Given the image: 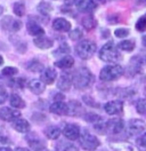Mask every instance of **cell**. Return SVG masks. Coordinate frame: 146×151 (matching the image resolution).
I'll list each match as a JSON object with an SVG mask.
<instances>
[{
    "instance_id": "obj_1",
    "label": "cell",
    "mask_w": 146,
    "mask_h": 151,
    "mask_svg": "<svg viewBox=\"0 0 146 151\" xmlns=\"http://www.w3.org/2000/svg\"><path fill=\"white\" fill-rule=\"evenodd\" d=\"M72 83L78 89H86L94 83V75L87 68H80L72 75Z\"/></svg>"
},
{
    "instance_id": "obj_2",
    "label": "cell",
    "mask_w": 146,
    "mask_h": 151,
    "mask_svg": "<svg viewBox=\"0 0 146 151\" xmlns=\"http://www.w3.org/2000/svg\"><path fill=\"white\" fill-rule=\"evenodd\" d=\"M98 56L103 62L117 64V62L121 58V54L119 53L118 46L113 41H109L100 48Z\"/></svg>"
},
{
    "instance_id": "obj_3",
    "label": "cell",
    "mask_w": 146,
    "mask_h": 151,
    "mask_svg": "<svg viewBox=\"0 0 146 151\" xmlns=\"http://www.w3.org/2000/svg\"><path fill=\"white\" fill-rule=\"evenodd\" d=\"M125 70L119 64H110V65L104 66L100 70L99 78L103 81H113L119 79L121 76L123 75Z\"/></svg>"
},
{
    "instance_id": "obj_4",
    "label": "cell",
    "mask_w": 146,
    "mask_h": 151,
    "mask_svg": "<svg viewBox=\"0 0 146 151\" xmlns=\"http://www.w3.org/2000/svg\"><path fill=\"white\" fill-rule=\"evenodd\" d=\"M97 46L91 40H81L75 46V53L82 60H89L92 55L96 53Z\"/></svg>"
},
{
    "instance_id": "obj_5",
    "label": "cell",
    "mask_w": 146,
    "mask_h": 151,
    "mask_svg": "<svg viewBox=\"0 0 146 151\" xmlns=\"http://www.w3.org/2000/svg\"><path fill=\"white\" fill-rule=\"evenodd\" d=\"M79 141H80V144H81L82 149L87 151H91L95 150L99 147L100 142L98 141V139L92 135L90 133H88L87 131H83L80 134V137H79Z\"/></svg>"
},
{
    "instance_id": "obj_6",
    "label": "cell",
    "mask_w": 146,
    "mask_h": 151,
    "mask_svg": "<svg viewBox=\"0 0 146 151\" xmlns=\"http://www.w3.org/2000/svg\"><path fill=\"white\" fill-rule=\"evenodd\" d=\"M0 25L1 29L4 31H7V32H11V33H15L18 32L21 29H22V22L17 19H14L13 16L10 15H6L4 16L1 21H0Z\"/></svg>"
},
{
    "instance_id": "obj_7",
    "label": "cell",
    "mask_w": 146,
    "mask_h": 151,
    "mask_svg": "<svg viewBox=\"0 0 146 151\" xmlns=\"http://www.w3.org/2000/svg\"><path fill=\"white\" fill-rule=\"evenodd\" d=\"M146 129V124L142 119H131L127 126V132L131 136L139 135Z\"/></svg>"
},
{
    "instance_id": "obj_8",
    "label": "cell",
    "mask_w": 146,
    "mask_h": 151,
    "mask_svg": "<svg viewBox=\"0 0 146 151\" xmlns=\"http://www.w3.org/2000/svg\"><path fill=\"white\" fill-rule=\"evenodd\" d=\"M63 134L67 140L75 141V140H79L80 134H81V129L75 124H66L63 129Z\"/></svg>"
},
{
    "instance_id": "obj_9",
    "label": "cell",
    "mask_w": 146,
    "mask_h": 151,
    "mask_svg": "<svg viewBox=\"0 0 146 151\" xmlns=\"http://www.w3.org/2000/svg\"><path fill=\"white\" fill-rule=\"evenodd\" d=\"M21 117V112L18 110H15L13 108L4 106L0 109V119L4 122H14Z\"/></svg>"
},
{
    "instance_id": "obj_10",
    "label": "cell",
    "mask_w": 146,
    "mask_h": 151,
    "mask_svg": "<svg viewBox=\"0 0 146 151\" xmlns=\"http://www.w3.org/2000/svg\"><path fill=\"white\" fill-rule=\"evenodd\" d=\"M104 110H105V112L111 116L120 114L123 111V103H122V101H119V100L110 101L104 105Z\"/></svg>"
},
{
    "instance_id": "obj_11",
    "label": "cell",
    "mask_w": 146,
    "mask_h": 151,
    "mask_svg": "<svg viewBox=\"0 0 146 151\" xmlns=\"http://www.w3.org/2000/svg\"><path fill=\"white\" fill-rule=\"evenodd\" d=\"M106 125V131L112 134H119L123 131L125 128V123L122 119L120 118H113V119H110L107 123H105Z\"/></svg>"
},
{
    "instance_id": "obj_12",
    "label": "cell",
    "mask_w": 146,
    "mask_h": 151,
    "mask_svg": "<svg viewBox=\"0 0 146 151\" xmlns=\"http://www.w3.org/2000/svg\"><path fill=\"white\" fill-rule=\"evenodd\" d=\"M26 30L27 33L30 36H33V37H40V36H45V30L44 28L36 22L34 19H29L26 24Z\"/></svg>"
},
{
    "instance_id": "obj_13",
    "label": "cell",
    "mask_w": 146,
    "mask_h": 151,
    "mask_svg": "<svg viewBox=\"0 0 146 151\" xmlns=\"http://www.w3.org/2000/svg\"><path fill=\"white\" fill-rule=\"evenodd\" d=\"M57 78V72L53 68H46L44 71L41 72L40 76V80L45 84V85H52Z\"/></svg>"
},
{
    "instance_id": "obj_14",
    "label": "cell",
    "mask_w": 146,
    "mask_h": 151,
    "mask_svg": "<svg viewBox=\"0 0 146 151\" xmlns=\"http://www.w3.org/2000/svg\"><path fill=\"white\" fill-rule=\"evenodd\" d=\"M53 29L57 32H70L71 23L64 17H57L53 22Z\"/></svg>"
},
{
    "instance_id": "obj_15",
    "label": "cell",
    "mask_w": 146,
    "mask_h": 151,
    "mask_svg": "<svg viewBox=\"0 0 146 151\" xmlns=\"http://www.w3.org/2000/svg\"><path fill=\"white\" fill-rule=\"evenodd\" d=\"M77 7L81 13H91L97 8V2L95 0H79Z\"/></svg>"
},
{
    "instance_id": "obj_16",
    "label": "cell",
    "mask_w": 146,
    "mask_h": 151,
    "mask_svg": "<svg viewBox=\"0 0 146 151\" xmlns=\"http://www.w3.org/2000/svg\"><path fill=\"white\" fill-rule=\"evenodd\" d=\"M49 110L52 113H55V114H67L69 113V105L63 102V101H56L54 103L50 104L49 106Z\"/></svg>"
},
{
    "instance_id": "obj_17",
    "label": "cell",
    "mask_w": 146,
    "mask_h": 151,
    "mask_svg": "<svg viewBox=\"0 0 146 151\" xmlns=\"http://www.w3.org/2000/svg\"><path fill=\"white\" fill-rule=\"evenodd\" d=\"M33 44L40 49H49L50 47H53L54 41L52 38L47 37V36H40L33 39Z\"/></svg>"
},
{
    "instance_id": "obj_18",
    "label": "cell",
    "mask_w": 146,
    "mask_h": 151,
    "mask_svg": "<svg viewBox=\"0 0 146 151\" xmlns=\"http://www.w3.org/2000/svg\"><path fill=\"white\" fill-rule=\"evenodd\" d=\"M72 75H69V73H64L59 77L58 81H57V87L63 91V92H66L71 88L72 86Z\"/></svg>"
},
{
    "instance_id": "obj_19",
    "label": "cell",
    "mask_w": 146,
    "mask_h": 151,
    "mask_svg": "<svg viewBox=\"0 0 146 151\" xmlns=\"http://www.w3.org/2000/svg\"><path fill=\"white\" fill-rule=\"evenodd\" d=\"M142 64H143V62H142V58L140 57L139 56L132 57L130 60L129 66H128V71H129L130 76H135L137 73H139L140 70H142Z\"/></svg>"
},
{
    "instance_id": "obj_20",
    "label": "cell",
    "mask_w": 146,
    "mask_h": 151,
    "mask_svg": "<svg viewBox=\"0 0 146 151\" xmlns=\"http://www.w3.org/2000/svg\"><path fill=\"white\" fill-rule=\"evenodd\" d=\"M27 87H29V89H30L33 94H36V95L44 93L46 89V85L41 80H39V79H32L31 81H29Z\"/></svg>"
},
{
    "instance_id": "obj_21",
    "label": "cell",
    "mask_w": 146,
    "mask_h": 151,
    "mask_svg": "<svg viewBox=\"0 0 146 151\" xmlns=\"http://www.w3.org/2000/svg\"><path fill=\"white\" fill-rule=\"evenodd\" d=\"M11 126L18 133H27L30 131V123L23 118H18L16 120H14L11 123Z\"/></svg>"
},
{
    "instance_id": "obj_22",
    "label": "cell",
    "mask_w": 146,
    "mask_h": 151,
    "mask_svg": "<svg viewBox=\"0 0 146 151\" xmlns=\"http://www.w3.org/2000/svg\"><path fill=\"white\" fill-rule=\"evenodd\" d=\"M55 66L59 68V69H64V70H67V69H71L74 65V58L70 55H66V56L61 57L59 60H57L54 63Z\"/></svg>"
},
{
    "instance_id": "obj_23",
    "label": "cell",
    "mask_w": 146,
    "mask_h": 151,
    "mask_svg": "<svg viewBox=\"0 0 146 151\" xmlns=\"http://www.w3.org/2000/svg\"><path fill=\"white\" fill-rule=\"evenodd\" d=\"M67 105H69V113L67 114H70V116L78 117V116H81L82 112L84 111L82 108V104L79 101H70Z\"/></svg>"
},
{
    "instance_id": "obj_24",
    "label": "cell",
    "mask_w": 146,
    "mask_h": 151,
    "mask_svg": "<svg viewBox=\"0 0 146 151\" xmlns=\"http://www.w3.org/2000/svg\"><path fill=\"white\" fill-rule=\"evenodd\" d=\"M81 24L86 30L90 31V30H94V29L97 27V19H95L94 15L88 14V15H86L84 17H82Z\"/></svg>"
},
{
    "instance_id": "obj_25",
    "label": "cell",
    "mask_w": 146,
    "mask_h": 151,
    "mask_svg": "<svg viewBox=\"0 0 146 151\" xmlns=\"http://www.w3.org/2000/svg\"><path fill=\"white\" fill-rule=\"evenodd\" d=\"M111 147L115 151H139L136 147L127 142H118V143H111Z\"/></svg>"
},
{
    "instance_id": "obj_26",
    "label": "cell",
    "mask_w": 146,
    "mask_h": 151,
    "mask_svg": "<svg viewBox=\"0 0 146 151\" xmlns=\"http://www.w3.org/2000/svg\"><path fill=\"white\" fill-rule=\"evenodd\" d=\"M25 68H26L29 71H31V72H42L44 71V64L40 62V61H38V60H31V61H29L26 64H25Z\"/></svg>"
},
{
    "instance_id": "obj_27",
    "label": "cell",
    "mask_w": 146,
    "mask_h": 151,
    "mask_svg": "<svg viewBox=\"0 0 146 151\" xmlns=\"http://www.w3.org/2000/svg\"><path fill=\"white\" fill-rule=\"evenodd\" d=\"M9 103L14 109H23V108H25L24 100L17 94H11L9 96Z\"/></svg>"
},
{
    "instance_id": "obj_28",
    "label": "cell",
    "mask_w": 146,
    "mask_h": 151,
    "mask_svg": "<svg viewBox=\"0 0 146 151\" xmlns=\"http://www.w3.org/2000/svg\"><path fill=\"white\" fill-rule=\"evenodd\" d=\"M10 40L11 42L14 44V46L16 48V50L19 52V53H25L27 49V45L25 41H23L19 37H16V36H10Z\"/></svg>"
},
{
    "instance_id": "obj_29",
    "label": "cell",
    "mask_w": 146,
    "mask_h": 151,
    "mask_svg": "<svg viewBox=\"0 0 146 151\" xmlns=\"http://www.w3.org/2000/svg\"><path fill=\"white\" fill-rule=\"evenodd\" d=\"M55 151H78V148L71 142L61 141L56 144Z\"/></svg>"
},
{
    "instance_id": "obj_30",
    "label": "cell",
    "mask_w": 146,
    "mask_h": 151,
    "mask_svg": "<svg viewBox=\"0 0 146 151\" xmlns=\"http://www.w3.org/2000/svg\"><path fill=\"white\" fill-rule=\"evenodd\" d=\"M36 9H38V12H39L41 15L48 16V15L52 13V10H53V5H52L50 2H48V1H41V2L36 6Z\"/></svg>"
},
{
    "instance_id": "obj_31",
    "label": "cell",
    "mask_w": 146,
    "mask_h": 151,
    "mask_svg": "<svg viewBox=\"0 0 146 151\" xmlns=\"http://www.w3.org/2000/svg\"><path fill=\"white\" fill-rule=\"evenodd\" d=\"M45 135L50 140H57L61 135V129L57 126H49L45 129Z\"/></svg>"
},
{
    "instance_id": "obj_32",
    "label": "cell",
    "mask_w": 146,
    "mask_h": 151,
    "mask_svg": "<svg viewBox=\"0 0 146 151\" xmlns=\"http://www.w3.org/2000/svg\"><path fill=\"white\" fill-rule=\"evenodd\" d=\"M136 47V44L134 40L131 39H128V40H122L121 42H119L118 48L120 50H123V52H132Z\"/></svg>"
},
{
    "instance_id": "obj_33",
    "label": "cell",
    "mask_w": 146,
    "mask_h": 151,
    "mask_svg": "<svg viewBox=\"0 0 146 151\" xmlns=\"http://www.w3.org/2000/svg\"><path fill=\"white\" fill-rule=\"evenodd\" d=\"M13 12H14V14L16 16L22 17L25 14V4L23 1H16L13 5Z\"/></svg>"
},
{
    "instance_id": "obj_34",
    "label": "cell",
    "mask_w": 146,
    "mask_h": 151,
    "mask_svg": "<svg viewBox=\"0 0 146 151\" xmlns=\"http://www.w3.org/2000/svg\"><path fill=\"white\" fill-rule=\"evenodd\" d=\"M71 52V48H70V46L66 44V42H63V44H61L59 45V47L57 48L56 50H55L54 55H61V56H66V55H69V53Z\"/></svg>"
},
{
    "instance_id": "obj_35",
    "label": "cell",
    "mask_w": 146,
    "mask_h": 151,
    "mask_svg": "<svg viewBox=\"0 0 146 151\" xmlns=\"http://www.w3.org/2000/svg\"><path fill=\"white\" fill-rule=\"evenodd\" d=\"M29 144L30 147L36 151H42L45 150V144L40 141L39 139H29Z\"/></svg>"
},
{
    "instance_id": "obj_36",
    "label": "cell",
    "mask_w": 146,
    "mask_h": 151,
    "mask_svg": "<svg viewBox=\"0 0 146 151\" xmlns=\"http://www.w3.org/2000/svg\"><path fill=\"white\" fill-rule=\"evenodd\" d=\"M84 119H86L88 123L92 124L94 126L103 122V118H102L100 116H98V114H96V113H87V114L84 116Z\"/></svg>"
},
{
    "instance_id": "obj_37",
    "label": "cell",
    "mask_w": 146,
    "mask_h": 151,
    "mask_svg": "<svg viewBox=\"0 0 146 151\" xmlns=\"http://www.w3.org/2000/svg\"><path fill=\"white\" fill-rule=\"evenodd\" d=\"M18 73V69L15 66H5L1 70V75L4 77H14Z\"/></svg>"
},
{
    "instance_id": "obj_38",
    "label": "cell",
    "mask_w": 146,
    "mask_h": 151,
    "mask_svg": "<svg viewBox=\"0 0 146 151\" xmlns=\"http://www.w3.org/2000/svg\"><path fill=\"white\" fill-rule=\"evenodd\" d=\"M136 110L139 114L146 116V99H139L136 102Z\"/></svg>"
},
{
    "instance_id": "obj_39",
    "label": "cell",
    "mask_w": 146,
    "mask_h": 151,
    "mask_svg": "<svg viewBox=\"0 0 146 151\" xmlns=\"http://www.w3.org/2000/svg\"><path fill=\"white\" fill-rule=\"evenodd\" d=\"M69 37L71 40H79V39H81L83 37V33H82V30L79 28H75L71 30L70 32H69Z\"/></svg>"
},
{
    "instance_id": "obj_40",
    "label": "cell",
    "mask_w": 146,
    "mask_h": 151,
    "mask_svg": "<svg viewBox=\"0 0 146 151\" xmlns=\"http://www.w3.org/2000/svg\"><path fill=\"white\" fill-rule=\"evenodd\" d=\"M135 28H136V30L137 31H139V32H144V31H146V17L145 16L139 17V19H137Z\"/></svg>"
},
{
    "instance_id": "obj_41",
    "label": "cell",
    "mask_w": 146,
    "mask_h": 151,
    "mask_svg": "<svg viewBox=\"0 0 146 151\" xmlns=\"http://www.w3.org/2000/svg\"><path fill=\"white\" fill-rule=\"evenodd\" d=\"M129 33H130V31L127 28H119L114 31V36L117 38H126Z\"/></svg>"
},
{
    "instance_id": "obj_42",
    "label": "cell",
    "mask_w": 146,
    "mask_h": 151,
    "mask_svg": "<svg viewBox=\"0 0 146 151\" xmlns=\"http://www.w3.org/2000/svg\"><path fill=\"white\" fill-rule=\"evenodd\" d=\"M8 99V93L5 88L0 87V104H4Z\"/></svg>"
},
{
    "instance_id": "obj_43",
    "label": "cell",
    "mask_w": 146,
    "mask_h": 151,
    "mask_svg": "<svg viewBox=\"0 0 146 151\" xmlns=\"http://www.w3.org/2000/svg\"><path fill=\"white\" fill-rule=\"evenodd\" d=\"M83 101L88 104V105H91V106H95V108H98L99 106L98 104L94 101V99H90L89 96H83Z\"/></svg>"
},
{
    "instance_id": "obj_44",
    "label": "cell",
    "mask_w": 146,
    "mask_h": 151,
    "mask_svg": "<svg viewBox=\"0 0 146 151\" xmlns=\"http://www.w3.org/2000/svg\"><path fill=\"white\" fill-rule=\"evenodd\" d=\"M138 143H139V145H142V147H145L146 148V132L139 137V140H138Z\"/></svg>"
},
{
    "instance_id": "obj_45",
    "label": "cell",
    "mask_w": 146,
    "mask_h": 151,
    "mask_svg": "<svg viewBox=\"0 0 146 151\" xmlns=\"http://www.w3.org/2000/svg\"><path fill=\"white\" fill-rule=\"evenodd\" d=\"M78 1L79 0H64V2H65L66 6H73L74 4H78Z\"/></svg>"
},
{
    "instance_id": "obj_46",
    "label": "cell",
    "mask_w": 146,
    "mask_h": 151,
    "mask_svg": "<svg viewBox=\"0 0 146 151\" xmlns=\"http://www.w3.org/2000/svg\"><path fill=\"white\" fill-rule=\"evenodd\" d=\"M54 100H55V102H56V101H63L64 95L63 94H56L54 96Z\"/></svg>"
},
{
    "instance_id": "obj_47",
    "label": "cell",
    "mask_w": 146,
    "mask_h": 151,
    "mask_svg": "<svg viewBox=\"0 0 146 151\" xmlns=\"http://www.w3.org/2000/svg\"><path fill=\"white\" fill-rule=\"evenodd\" d=\"M0 151H13L10 148H8V147H1L0 148Z\"/></svg>"
},
{
    "instance_id": "obj_48",
    "label": "cell",
    "mask_w": 146,
    "mask_h": 151,
    "mask_svg": "<svg viewBox=\"0 0 146 151\" xmlns=\"http://www.w3.org/2000/svg\"><path fill=\"white\" fill-rule=\"evenodd\" d=\"M142 42H143V45H144V47H146V36L142 38Z\"/></svg>"
},
{
    "instance_id": "obj_49",
    "label": "cell",
    "mask_w": 146,
    "mask_h": 151,
    "mask_svg": "<svg viewBox=\"0 0 146 151\" xmlns=\"http://www.w3.org/2000/svg\"><path fill=\"white\" fill-rule=\"evenodd\" d=\"M16 151H30L29 149H26V148H17L16 149Z\"/></svg>"
},
{
    "instance_id": "obj_50",
    "label": "cell",
    "mask_w": 146,
    "mask_h": 151,
    "mask_svg": "<svg viewBox=\"0 0 146 151\" xmlns=\"http://www.w3.org/2000/svg\"><path fill=\"white\" fill-rule=\"evenodd\" d=\"M4 10H5V8H4L2 6H0V16H1L2 14H4Z\"/></svg>"
},
{
    "instance_id": "obj_51",
    "label": "cell",
    "mask_w": 146,
    "mask_h": 151,
    "mask_svg": "<svg viewBox=\"0 0 146 151\" xmlns=\"http://www.w3.org/2000/svg\"><path fill=\"white\" fill-rule=\"evenodd\" d=\"M4 64V58H2V56L0 55V65H2Z\"/></svg>"
},
{
    "instance_id": "obj_52",
    "label": "cell",
    "mask_w": 146,
    "mask_h": 151,
    "mask_svg": "<svg viewBox=\"0 0 146 151\" xmlns=\"http://www.w3.org/2000/svg\"><path fill=\"white\" fill-rule=\"evenodd\" d=\"M97 1H99L100 4H106V2L109 1V0H97Z\"/></svg>"
},
{
    "instance_id": "obj_53",
    "label": "cell",
    "mask_w": 146,
    "mask_h": 151,
    "mask_svg": "<svg viewBox=\"0 0 146 151\" xmlns=\"http://www.w3.org/2000/svg\"><path fill=\"white\" fill-rule=\"evenodd\" d=\"M138 1H140V2H146V0H138Z\"/></svg>"
},
{
    "instance_id": "obj_54",
    "label": "cell",
    "mask_w": 146,
    "mask_h": 151,
    "mask_svg": "<svg viewBox=\"0 0 146 151\" xmlns=\"http://www.w3.org/2000/svg\"><path fill=\"white\" fill-rule=\"evenodd\" d=\"M144 94H145V96H146V87H145V89H144Z\"/></svg>"
},
{
    "instance_id": "obj_55",
    "label": "cell",
    "mask_w": 146,
    "mask_h": 151,
    "mask_svg": "<svg viewBox=\"0 0 146 151\" xmlns=\"http://www.w3.org/2000/svg\"><path fill=\"white\" fill-rule=\"evenodd\" d=\"M42 151H46V149H45V150H42Z\"/></svg>"
},
{
    "instance_id": "obj_56",
    "label": "cell",
    "mask_w": 146,
    "mask_h": 151,
    "mask_svg": "<svg viewBox=\"0 0 146 151\" xmlns=\"http://www.w3.org/2000/svg\"><path fill=\"white\" fill-rule=\"evenodd\" d=\"M145 61H146V57H145Z\"/></svg>"
},
{
    "instance_id": "obj_57",
    "label": "cell",
    "mask_w": 146,
    "mask_h": 151,
    "mask_svg": "<svg viewBox=\"0 0 146 151\" xmlns=\"http://www.w3.org/2000/svg\"><path fill=\"white\" fill-rule=\"evenodd\" d=\"M145 17H146V15H145Z\"/></svg>"
}]
</instances>
